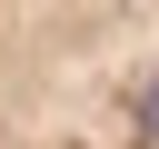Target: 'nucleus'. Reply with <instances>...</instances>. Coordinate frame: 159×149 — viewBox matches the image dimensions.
Listing matches in <instances>:
<instances>
[{
  "instance_id": "obj_1",
  "label": "nucleus",
  "mask_w": 159,
  "mask_h": 149,
  "mask_svg": "<svg viewBox=\"0 0 159 149\" xmlns=\"http://www.w3.org/2000/svg\"><path fill=\"white\" fill-rule=\"evenodd\" d=\"M0 149H159V0H0Z\"/></svg>"
}]
</instances>
